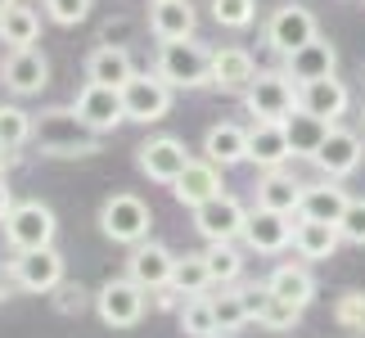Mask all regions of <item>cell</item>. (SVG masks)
I'll use <instances>...</instances> for the list:
<instances>
[{
    "label": "cell",
    "mask_w": 365,
    "mask_h": 338,
    "mask_svg": "<svg viewBox=\"0 0 365 338\" xmlns=\"http://www.w3.org/2000/svg\"><path fill=\"white\" fill-rule=\"evenodd\" d=\"M32 145L46 158H91L100 153V131L77 108H46L32 118Z\"/></svg>",
    "instance_id": "cell-1"
},
{
    "label": "cell",
    "mask_w": 365,
    "mask_h": 338,
    "mask_svg": "<svg viewBox=\"0 0 365 338\" xmlns=\"http://www.w3.org/2000/svg\"><path fill=\"white\" fill-rule=\"evenodd\" d=\"M207 63H212V50L199 46L194 36L158 41V63H153V73L172 91H199V86H207Z\"/></svg>",
    "instance_id": "cell-2"
},
{
    "label": "cell",
    "mask_w": 365,
    "mask_h": 338,
    "mask_svg": "<svg viewBox=\"0 0 365 338\" xmlns=\"http://www.w3.org/2000/svg\"><path fill=\"white\" fill-rule=\"evenodd\" d=\"M149 225H153V212L140 194H108L104 208H100V235L122 244V248L149 239Z\"/></svg>",
    "instance_id": "cell-3"
},
{
    "label": "cell",
    "mask_w": 365,
    "mask_h": 338,
    "mask_svg": "<svg viewBox=\"0 0 365 338\" xmlns=\"http://www.w3.org/2000/svg\"><path fill=\"white\" fill-rule=\"evenodd\" d=\"M145 307H149V293L140 289L131 275L104 280V285L95 289V316H100L108 329H135L140 320H145Z\"/></svg>",
    "instance_id": "cell-4"
},
{
    "label": "cell",
    "mask_w": 365,
    "mask_h": 338,
    "mask_svg": "<svg viewBox=\"0 0 365 338\" xmlns=\"http://www.w3.org/2000/svg\"><path fill=\"white\" fill-rule=\"evenodd\" d=\"M54 235H59V221H54V208H50V203L23 199V203L9 208V217H5V244H9L14 252H23V248H46V244H54Z\"/></svg>",
    "instance_id": "cell-5"
},
{
    "label": "cell",
    "mask_w": 365,
    "mask_h": 338,
    "mask_svg": "<svg viewBox=\"0 0 365 338\" xmlns=\"http://www.w3.org/2000/svg\"><path fill=\"white\" fill-rule=\"evenodd\" d=\"M9 280H14V289H23V293H54L63 285V252L46 244V248H23V252H14L9 257Z\"/></svg>",
    "instance_id": "cell-6"
},
{
    "label": "cell",
    "mask_w": 365,
    "mask_h": 338,
    "mask_svg": "<svg viewBox=\"0 0 365 338\" xmlns=\"http://www.w3.org/2000/svg\"><path fill=\"white\" fill-rule=\"evenodd\" d=\"M244 108H248V118L284 122L289 113L298 108V81L289 73H257L244 91Z\"/></svg>",
    "instance_id": "cell-7"
},
{
    "label": "cell",
    "mask_w": 365,
    "mask_h": 338,
    "mask_svg": "<svg viewBox=\"0 0 365 338\" xmlns=\"http://www.w3.org/2000/svg\"><path fill=\"white\" fill-rule=\"evenodd\" d=\"M176 91L167 86L158 73H135L131 81L122 86V104H126V122H140V126H153L172 113Z\"/></svg>",
    "instance_id": "cell-8"
},
{
    "label": "cell",
    "mask_w": 365,
    "mask_h": 338,
    "mask_svg": "<svg viewBox=\"0 0 365 338\" xmlns=\"http://www.w3.org/2000/svg\"><path fill=\"white\" fill-rule=\"evenodd\" d=\"M312 36H320V23H316V14L307 5H298V0L279 5L271 19H266V46L279 50V54H293L298 46H307Z\"/></svg>",
    "instance_id": "cell-9"
},
{
    "label": "cell",
    "mask_w": 365,
    "mask_h": 338,
    "mask_svg": "<svg viewBox=\"0 0 365 338\" xmlns=\"http://www.w3.org/2000/svg\"><path fill=\"white\" fill-rule=\"evenodd\" d=\"M248 221V208L230 194H212L207 203L194 208V230H199L207 244H221V239H240Z\"/></svg>",
    "instance_id": "cell-10"
},
{
    "label": "cell",
    "mask_w": 365,
    "mask_h": 338,
    "mask_svg": "<svg viewBox=\"0 0 365 338\" xmlns=\"http://www.w3.org/2000/svg\"><path fill=\"white\" fill-rule=\"evenodd\" d=\"M172 271H176V252L167 248V244H153V239H140V244H131L126 275H131L145 293L167 289V285H172Z\"/></svg>",
    "instance_id": "cell-11"
},
{
    "label": "cell",
    "mask_w": 365,
    "mask_h": 338,
    "mask_svg": "<svg viewBox=\"0 0 365 338\" xmlns=\"http://www.w3.org/2000/svg\"><path fill=\"white\" fill-rule=\"evenodd\" d=\"M361 158H365L361 135H356V131H347V126H339V122L329 126V135L320 140V149L312 153V163L320 167V176H334V180L352 176L356 167H361Z\"/></svg>",
    "instance_id": "cell-12"
},
{
    "label": "cell",
    "mask_w": 365,
    "mask_h": 338,
    "mask_svg": "<svg viewBox=\"0 0 365 338\" xmlns=\"http://www.w3.org/2000/svg\"><path fill=\"white\" fill-rule=\"evenodd\" d=\"M0 81H5L9 95H41L50 86V59L36 46L9 50L5 63H0Z\"/></svg>",
    "instance_id": "cell-13"
},
{
    "label": "cell",
    "mask_w": 365,
    "mask_h": 338,
    "mask_svg": "<svg viewBox=\"0 0 365 338\" xmlns=\"http://www.w3.org/2000/svg\"><path fill=\"white\" fill-rule=\"evenodd\" d=\"M185 163H190V149L180 145L176 135H153V140H145V145L135 149V167L153 180V185H172V180L185 172Z\"/></svg>",
    "instance_id": "cell-14"
},
{
    "label": "cell",
    "mask_w": 365,
    "mask_h": 338,
    "mask_svg": "<svg viewBox=\"0 0 365 338\" xmlns=\"http://www.w3.org/2000/svg\"><path fill=\"white\" fill-rule=\"evenodd\" d=\"M293 221L289 212H271V208H252L248 221H244V244L252 252H266V257H275V252H284L293 244Z\"/></svg>",
    "instance_id": "cell-15"
},
{
    "label": "cell",
    "mask_w": 365,
    "mask_h": 338,
    "mask_svg": "<svg viewBox=\"0 0 365 338\" xmlns=\"http://www.w3.org/2000/svg\"><path fill=\"white\" fill-rule=\"evenodd\" d=\"M73 108L86 118L95 131H118V126L126 122V104H122V91L118 86H100V81H86V86L77 91Z\"/></svg>",
    "instance_id": "cell-16"
},
{
    "label": "cell",
    "mask_w": 365,
    "mask_h": 338,
    "mask_svg": "<svg viewBox=\"0 0 365 338\" xmlns=\"http://www.w3.org/2000/svg\"><path fill=\"white\" fill-rule=\"evenodd\" d=\"M252 77H257V63H252L248 50H240V46L212 50V63H207V86H217V91H226V95H244Z\"/></svg>",
    "instance_id": "cell-17"
},
{
    "label": "cell",
    "mask_w": 365,
    "mask_h": 338,
    "mask_svg": "<svg viewBox=\"0 0 365 338\" xmlns=\"http://www.w3.org/2000/svg\"><path fill=\"white\" fill-rule=\"evenodd\" d=\"M298 108L316 113V118H325V122H339L343 113L352 108V91H347L334 73L316 77V81H302V86H298Z\"/></svg>",
    "instance_id": "cell-18"
},
{
    "label": "cell",
    "mask_w": 365,
    "mask_h": 338,
    "mask_svg": "<svg viewBox=\"0 0 365 338\" xmlns=\"http://www.w3.org/2000/svg\"><path fill=\"white\" fill-rule=\"evenodd\" d=\"M172 194H176L180 208H190V212H194L199 203H207L212 194H221V167L212 158H190L185 172L172 180Z\"/></svg>",
    "instance_id": "cell-19"
},
{
    "label": "cell",
    "mask_w": 365,
    "mask_h": 338,
    "mask_svg": "<svg viewBox=\"0 0 365 338\" xmlns=\"http://www.w3.org/2000/svg\"><path fill=\"white\" fill-rule=\"evenodd\" d=\"M289 158H293V149H289L284 122L252 118V126H248V163H257L262 172H271V167H284Z\"/></svg>",
    "instance_id": "cell-20"
},
{
    "label": "cell",
    "mask_w": 365,
    "mask_h": 338,
    "mask_svg": "<svg viewBox=\"0 0 365 338\" xmlns=\"http://www.w3.org/2000/svg\"><path fill=\"white\" fill-rule=\"evenodd\" d=\"M284 73L298 81V86L302 81H316V77H329V73H339V50H334L325 36H312L307 46L284 54Z\"/></svg>",
    "instance_id": "cell-21"
},
{
    "label": "cell",
    "mask_w": 365,
    "mask_h": 338,
    "mask_svg": "<svg viewBox=\"0 0 365 338\" xmlns=\"http://www.w3.org/2000/svg\"><path fill=\"white\" fill-rule=\"evenodd\" d=\"M339 244H343V235L334 221H312V217L293 221V252L302 262H329L339 252Z\"/></svg>",
    "instance_id": "cell-22"
},
{
    "label": "cell",
    "mask_w": 365,
    "mask_h": 338,
    "mask_svg": "<svg viewBox=\"0 0 365 338\" xmlns=\"http://www.w3.org/2000/svg\"><path fill=\"white\" fill-rule=\"evenodd\" d=\"M199 27V14H194L190 0H149V32L153 41H185Z\"/></svg>",
    "instance_id": "cell-23"
},
{
    "label": "cell",
    "mask_w": 365,
    "mask_h": 338,
    "mask_svg": "<svg viewBox=\"0 0 365 338\" xmlns=\"http://www.w3.org/2000/svg\"><path fill=\"white\" fill-rule=\"evenodd\" d=\"M347 199H352V194L343 190V180L320 176V180H312V185H302L298 217H312V221H334V225H339V217H343Z\"/></svg>",
    "instance_id": "cell-24"
},
{
    "label": "cell",
    "mask_w": 365,
    "mask_h": 338,
    "mask_svg": "<svg viewBox=\"0 0 365 338\" xmlns=\"http://www.w3.org/2000/svg\"><path fill=\"white\" fill-rule=\"evenodd\" d=\"M203 158H212L221 172H226V167L248 163V126H235V122L207 126V135H203Z\"/></svg>",
    "instance_id": "cell-25"
},
{
    "label": "cell",
    "mask_w": 365,
    "mask_h": 338,
    "mask_svg": "<svg viewBox=\"0 0 365 338\" xmlns=\"http://www.w3.org/2000/svg\"><path fill=\"white\" fill-rule=\"evenodd\" d=\"M298 203H302V180H293V172H284V167L262 172V180H257V208L298 217Z\"/></svg>",
    "instance_id": "cell-26"
},
{
    "label": "cell",
    "mask_w": 365,
    "mask_h": 338,
    "mask_svg": "<svg viewBox=\"0 0 365 338\" xmlns=\"http://www.w3.org/2000/svg\"><path fill=\"white\" fill-rule=\"evenodd\" d=\"M266 289L279 293V298H289V302H298L302 312L316 302V275L307 271L302 262H279L271 275H266Z\"/></svg>",
    "instance_id": "cell-27"
},
{
    "label": "cell",
    "mask_w": 365,
    "mask_h": 338,
    "mask_svg": "<svg viewBox=\"0 0 365 338\" xmlns=\"http://www.w3.org/2000/svg\"><path fill=\"white\" fill-rule=\"evenodd\" d=\"M135 77V63L122 46H95L86 59V81H100V86H126Z\"/></svg>",
    "instance_id": "cell-28"
},
{
    "label": "cell",
    "mask_w": 365,
    "mask_h": 338,
    "mask_svg": "<svg viewBox=\"0 0 365 338\" xmlns=\"http://www.w3.org/2000/svg\"><path fill=\"white\" fill-rule=\"evenodd\" d=\"M329 126H334V122L316 118V113L293 108L289 118H284V131H289V149H293V158H312V153L320 149V140L329 135Z\"/></svg>",
    "instance_id": "cell-29"
},
{
    "label": "cell",
    "mask_w": 365,
    "mask_h": 338,
    "mask_svg": "<svg viewBox=\"0 0 365 338\" xmlns=\"http://www.w3.org/2000/svg\"><path fill=\"white\" fill-rule=\"evenodd\" d=\"M36 36H41V14H36L32 5L14 0L9 9H0V41H5L9 50L36 46Z\"/></svg>",
    "instance_id": "cell-30"
},
{
    "label": "cell",
    "mask_w": 365,
    "mask_h": 338,
    "mask_svg": "<svg viewBox=\"0 0 365 338\" xmlns=\"http://www.w3.org/2000/svg\"><path fill=\"white\" fill-rule=\"evenodd\" d=\"M176 325L185 338H212L217 334V316H212V298L207 293H194L176 307Z\"/></svg>",
    "instance_id": "cell-31"
},
{
    "label": "cell",
    "mask_w": 365,
    "mask_h": 338,
    "mask_svg": "<svg viewBox=\"0 0 365 338\" xmlns=\"http://www.w3.org/2000/svg\"><path fill=\"white\" fill-rule=\"evenodd\" d=\"M172 289L180 293V298H194V293H207V289H212V271H207V257H203V252H185V257H176Z\"/></svg>",
    "instance_id": "cell-32"
},
{
    "label": "cell",
    "mask_w": 365,
    "mask_h": 338,
    "mask_svg": "<svg viewBox=\"0 0 365 338\" xmlns=\"http://www.w3.org/2000/svg\"><path fill=\"white\" fill-rule=\"evenodd\" d=\"M212 316H217V334H235V329L252 325L248 307H244V289L240 285H221V293L212 298Z\"/></svg>",
    "instance_id": "cell-33"
},
{
    "label": "cell",
    "mask_w": 365,
    "mask_h": 338,
    "mask_svg": "<svg viewBox=\"0 0 365 338\" xmlns=\"http://www.w3.org/2000/svg\"><path fill=\"white\" fill-rule=\"evenodd\" d=\"M203 257H207V271H212V285H235V280L244 275V252L235 248V239L207 244Z\"/></svg>",
    "instance_id": "cell-34"
},
{
    "label": "cell",
    "mask_w": 365,
    "mask_h": 338,
    "mask_svg": "<svg viewBox=\"0 0 365 338\" xmlns=\"http://www.w3.org/2000/svg\"><path fill=\"white\" fill-rule=\"evenodd\" d=\"M252 320H257L262 329H275V334H284V329H293V325L302 320V307L266 289V298H262V307H257V316H252Z\"/></svg>",
    "instance_id": "cell-35"
},
{
    "label": "cell",
    "mask_w": 365,
    "mask_h": 338,
    "mask_svg": "<svg viewBox=\"0 0 365 338\" xmlns=\"http://www.w3.org/2000/svg\"><path fill=\"white\" fill-rule=\"evenodd\" d=\"M0 145L5 149L32 145V113H23L19 104H0Z\"/></svg>",
    "instance_id": "cell-36"
},
{
    "label": "cell",
    "mask_w": 365,
    "mask_h": 338,
    "mask_svg": "<svg viewBox=\"0 0 365 338\" xmlns=\"http://www.w3.org/2000/svg\"><path fill=\"white\" fill-rule=\"evenodd\" d=\"M207 9H212V19L221 27H230V32H244V27L257 23V0H207Z\"/></svg>",
    "instance_id": "cell-37"
},
{
    "label": "cell",
    "mask_w": 365,
    "mask_h": 338,
    "mask_svg": "<svg viewBox=\"0 0 365 338\" xmlns=\"http://www.w3.org/2000/svg\"><path fill=\"white\" fill-rule=\"evenodd\" d=\"M334 320H339L343 329H352V334H365V293L347 289L339 298V307H334Z\"/></svg>",
    "instance_id": "cell-38"
},
{
    "label": "cell",
    "mask_w": 365,
    "mask_h": 338,
    "mask_svg": "<svg viewBox=\"0 0 365 338\" xmlns=\"http://www.w3.org/2000/svg\"><path fill=\"white\" fill-rule=\"evenodd\" d=\"M339 235H343V244L365 248V199H347L343 217H339Z\"/></svg>",
    "instance_id": "cell-39"
},
{
    "label": "cell",
    "mask_w": 365,
    "mask_h": 338,
    "mask_svg": "<svg viewBox=\"0 0 365 338\" xmlns=\"http://www.w3.org/2000/svg\"><path fill=\"white\" fill-rule=\"evenodd\" d=\"M46 14L59 27H77V23L91 19V0H46Z\"/></svg>",
    "instance_id": "cell-40"
},
{
    "label": "cell",
    "mask_w": 365,
    "mask_h": 338,
    "mask_svg": "<svg viewBox=\"0 0 365 338\" xmlns=\"http://www.w3.org/2000/svg\"><path fill=\"white\" fill-rule=\"evenodd\" d=\"M54 293H63V312H73V307H77V312H81V302H86V293H81V289H68V285H59V289H54Z\"/></svg>",
    "instance_id": "cell-41"
},
{
    "label": "cell",
    "mask_w": 365,
    "mask_h": 338,
    "mask_svg": "<svg viewBox=\"0 0 365 338\" xmlns=\"http://www.w3.org/2000/svg\"><path fill=\"white\" fill-rule=\"evenodd\" d=\"M9 208H14V190H9V180L0 176V221L9 217Z\"/></svg>",
    "instance_id": "cell-42"
},
{
    "label": "cell",
    "mask_w": 365,
    "mask_h": 338,
    "mask_svg": "<svg viewBox=\"0 0 365 338\" xmlns=\"http://www.w3.org/2000/svg\"><path fill=\"white\" fill-rule=\"evenodd\" d=\"M14 163H19V149H5V145H0V176H5Z\"/></svg>",
    "instance_id": "cell-43"
},
{
    "label": "cell",
    "mask_w": 365,
    "mask_h": 338,
    "mask_svg": "<svg viewBox=\"0 0 365 338\" xmlns=\"http://www.w3.org/2000/svg\"><path fill=\"white\" fill-rule=\"evenodd\" d=\"M9 289H14V280H9V271H0V302L9 298Z\"/></svg>",
    "instance_id": "cell-44"
},
{
    "label": "cell",
    "mask_w": 365,
    "mask_h": 338,
    "mask_svg": "<svg viewBox=\"0 0 365 338\" xmlns=\"http://www.w3.org/2000/svg\"><path fill=\"white\" fill-rule=\"evenodd\" d=\"M9 5H14V0H0V9H9Z\"/></svg>",
    "instance_id": "cell-45"
},
{
    "label": "cell",
    "mask_w": 365,
    "mask_h": 338,
    "mask_svg": "<svg viewBox=\"0 0 365 338\" xmlns=\"http://www.w3.org/2000/svg\"><path fill=\"white\" fill-rule=\"evenodd\" d=\"M361 118H365V108H361Z\"/></svg>",
    "instance_id": "cell-46"
},
{
    "label": "cell",
    "mask_w": 365,
    "mask_h": 338,
    "mask_svg": "<svg viewBox=\"0 0 365 338\" xmlns=\"http://www.w3.org/2000/svg\"><path fill=\"white\" fill-rule=\"evenodd\" d=\"M212 338H217V334H212Z\"/></svg>",
    "instance_id": "cell-47"
}]
</instances>
